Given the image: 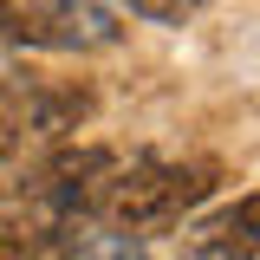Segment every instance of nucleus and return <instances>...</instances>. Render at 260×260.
<instances>
[{
  "label": "nucleus",
  "instance_id": "f257e3e1",
  "mask_svg": "<svg viewBox=\"0 0 260 260\" xmlns=\"http://www.w3.org/2000/svg\"><path fill=\"white\" fill-rule=\"evenodd\" d=\"M215 182H221V169L208 156H189V162L137 156V162H117L91 189L85 221H104V228H117V234H156V228H176L195 202H208Z\"/></svg>",
  "mask_w": 260,
  "mask_h": 260
},
{
  "label": "nucleus",
  "instance_id": "f03ea898",
  "mask_svg": "<svg viewBox=\"0 0 260 260\" xmlns=\"http://www.w3.org/2000/svg\"><path fill=\"white\" fill-rule=\"evenodd\" d=\"M0 20H7V39L39 52H104L124 39L117 13L98 0H13L0 7Z\"/></svg>",
  "mask_w": 260,
  "mask_h": 260
},
{
  "label": "nucleus",
  "instance_id": "7ed1b4c3",
  "mask_svg": "<svg viewBox=\"0 0 260 260\" xmlns=\"http://www.w3.org/2000/svg\"><path fill=\"white\" fill-rule=\"evenodd\" d=\"M182 260H260V189L202 215L182 234Z\"/></svg>",
  "mask_w": 260,
  "mask_h": 260
},
{
  "label": "nucleus",
  "instance_id": "20e7f679",
  "mask_svg": "<svg viewBox=\"0 0 260 260\" xmlns=\"http://www.w3.org/2000/svg\"><path fill=\"white\" fill-rule=\"evenodd\" d=\"M130 13H143V20H162V26H182L202 0H124Z\"/></svg>",
  "mask_w": 260,
  "mask_h": 260
},
{
  "label": "nucleus",
  "instance_id": "39448f33",
  "mask_svg": "<svg viewBox=\"0 0 260 260\" xmlns=\"http://www.w3.org/2000/svg\"><path fill=\"white\" fill-rule=\"evenodd\" d=\"M20 137H26V130H20V104H13V91H7V85H0V162L20 150Z\"/></svg>",
  "mask_w": 260,
  "mask_h": 260
},
{
  "label": "nucleus",
  "instance_id": "423d86ee",
  "mask_svg": "<svg viewBox=\"0 0 260 260\" xmlns=\"http://www.w3.org/2000/svg\"><path fill=\"white\" fill-rule=\"evenodd\" d=\"M0 7H13V0H0Z\"/></svg>",
  "mask_w": 260,
  "mask_h": 260
}]
</instances>
